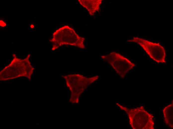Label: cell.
<instances>
[{"label": "cell", "instance_id": "8992f818", "mask_svg": "<svg viewBox=\"0 0 173 129\" xmlns=\"http://www.w3.org/2000/svg\"><path fill=\"white\" fill-rule=\"evenodd\" d=\"M67 86L73 94L79 96L87 87L98 78V76L87 78L79 74L63 76Z\"/></svg>", "mask_w": 173, "mask_h": 129}, {"label": "cell", "instance_id": "6da1fadb", "mask_svg": "<svg viewBox=\"0 0 173 129\" xmlns=\"http://www.w3.org/2000/svg\"><path fill=\"white\" fill-rule=\"evenodd\" d=\"M13 58L10 63L0 72V80H6L18 77H25L31 78L34 68L29 60V55L23 59L17 58L13 54Z\"/></svg>", "mask_w": 173, "mask_h": 129}, {"label": "cell", "instance_id": "5b68a950", "mask_svg": "<svg viewBox=\"0 0 173 129\" xmlns=\"http://www.w3.org/2000/svg\"><path fill=\"white\" fill-rule=\"evenodd\" d=\"M127 42L136 43L140 45L149 56L158 63H166V54L164 47L155 43L138 37H134Z\"/></svg>", "mask_w": 173, "mask_h": 129}, {"label": "cell", "instance_id": "52a82bcc", "mask_svg": "<svg viewBox=\"0 0 173 129\" xmlns=\"http://www.w3.org/2000/svg\"><path fill=\"white\" fill-rule=\"evenodd\" d=\"M80 3L85 8L91 15L98 10L102 3L101 0H79Z\"/></svg>", "mask_w": 173, "mask_h": 129}, {"label": "cell", "instance_id": "3957f363", "mask_svg": "<svg viewBox=\"0 0 173 129\" xmlns=\"http://www.w3.org/2000/svg\"><path fill=\"white\" fill-rule=\"evenodd\" d=\"M85 40L84 38L77 34L73 29L65 26L54 33L50 41L53 43L52 50H54L63 45H69L84 48Z\"/></svg>", "mask_w": 173, "mask_h": 129}, {"label": "cell", "instance_id": "277c9868", "mask_svg": "<svg viewBox=\"0 0 173 129\" xmlns=\"http://www.w3.org/2000/svg\"><path fill=\"white\" fill-rule=\"evenodd\" d=\"M104 61L110 64L121 78H124L129 71L135 66L129 59L116 52H112L107 55L101 56Z\"/></svg>", "mask_w": 173, "mask_h": 129}, {"label": "cell", "instance_id": "7a4b0ae2", "mask_svg": "<svg viewBox=\"0 0 173 129\" xmlns=\"http://www.w3.org/2000/svg\"><path fill=\"white\" fill-rule=\"evenodd\" d=\"M116 104L127 113L133 129H154V116L147 111L143 106L129 109L118 103Z\"/></svg>", "mask_w": 173, "mask_h": 129}, {"label": "cell", "instance_id": "9c48e42d", "mask_svg": "<svg viewBox=\"0 0 173 129\" xmlns=\"http://www.w3.org/2000/svg\"><path fill=\"white\" fill-rule=\"evenodd\" d=\"M34 27V26L33 25H31V27L32 28H33Z\"/></svg>", "mask_w": 173, "mask_h": 129}, {"label": "cell", "instance_id": "ba28073f", "mask_svg": "<svg viewBox=\"0 0 173 129\" xmlns=\"http://www.w3.org/2000/svg\"><path fill=\"white\" fill-rule=\"evenodd\" d=\"M164 119L166 124L169 127L173 128V103L169 104L163 110Z\"/></svg>", "mask_w": 173, "mask_h": 129}]
</instances>
